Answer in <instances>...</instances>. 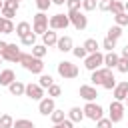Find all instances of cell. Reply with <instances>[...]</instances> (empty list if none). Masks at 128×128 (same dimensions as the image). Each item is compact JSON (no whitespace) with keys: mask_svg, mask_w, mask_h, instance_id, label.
Here are the masks:
<instances>
[{"mask_svg":"<svg viewBox=\"0 0 128 128\" xmlns=\"http://www.w3.org/2000/svg\"><path fill=\"white\" fill-rule=\"evenodd\" d=\"M18 64H22V68L28 70V72H32V74H42V70H44L42 58H36V56L28 54V52H22V54H20Z\"/></svg>","mask_w":128,"mask_h":128,"instance_id":"cell-1","label":"cell"},{"mask_svg":"<svg viewBox=\"0 0 128 128\" xmlns=\"http://www.w3.org/2000/svg\"><path fill=\"white\" fill-rule=\"evenodd\" d=\"M56 70H58V74L64 78V80H70V78H76L78 74H80V70H78V66L76 64H72L70 60H62V62H58V66H56Z\"/></svg>","mask_w":128,"mask_h":128,"instance_id":"cell-2","label":"cell"},{"mask_svg":"<svg viewBox=\"0 0 128 128\" xmlns=\"http://www.w3.org/2000/svg\"><path fill=\"white\" fill-rule=\"evenodd\" d=\"M104 66V54L98 50V52H92V54H88L86 58H84V68L86 70H90V72H94V70H98V68H102Z\"/></svg>","mask_w":128,"mask_h":128,"instance_id":"cell-3","label":"cell"},{"mask_svg":"<svg viewBox=\"0 0 128 128\" xmlns=\"http://www.w3.org/2000/svg\"><path fill=\"white\" fill-rule=\"evenodd\" d=\"M108 110H110V112H108V118L112 120V124L122 122L126 108H124V104H122L120 100H112V102H110V106H108Z\"/></svg>","mask_w":128,"mask_h":128,"instance_id":"cell-4","label":"cell"},{"mask_svg":"<svg viewBox=\"0 0 128 128\" xmlns=\"http://www.w3.org/2000/svg\"><path fill=\"white\" fill-rule=\"evenodd\" d=\"M48 22H50V18L44 14V12H38V14H34V22H32V30L36 32V34H44V32H48Z\"/></svg>","mask_w":128,"mask_h":128,"instance_id":"cell-5","label":"cell"},{"mask_svg":"<svg viewBox=\"0 0 128 128\" xmlns=\"http://www.w3.org/2000/svg\"><path fill=\"white\" fill-rule=\"evenodd\" d=\"M82 110H84V116L90 118V120H94V122L104 116V108H102L100 104H96V102H86Z\"/></svg>","mask_w":128,"mask_h":128,"instance_id":"cell-6","label":"cell"},{"mask_svg":"<svg viewBox=\"0 0 128 128\" xmlns=\"http://www.w3.org/2000/svg\"><path fill=\"white\" fill-rule=\"evenodd\" d=\"M68 18H70V24H72L76 30H84V28L88 26V18H86V14L80 12V10H72V12H68Z\"/></svg>","mask_w":128,"mask_h":128,"instance_id":"cell-7","label":"cell"},{"mask_svg":"<svg viewBox=\"0 0 128 128\" xmlns=\"http://www.w3.org/2000/svg\"><path fill=\"white\" fill-rule=\"evenodd\" d=\"M48 26L52 30H66L70 26V18H68V14H54V16H50Z\"/></svg>","mask_w":128,"mask_h":128,"instance_id":"cell-8","label":"cell"},{"mask_svg":"<svg viewBox=\"0 0 128 128\" xmlns=\"http://www.w3.org/2000/svg\"><path fill=\"white\" fill-rule=\"evenodd\" d=\"M20 54H22L20 46H16V44H10V42H8L6 50H4L0 56H2V60H6V62H18V60H20Z\"/></svg>","mask_w":128,"mask_h":128,"instance_id":"cell-9","label":"cell"},{"mask_svg":"<svg viewBox=\"0 0 128 128\" xmlns=\"http://www.w3.org/2000/svg\"><path fill=\"white\" fill-rule=\"evenodd\" d=\"M108 76H112V70H110V68H106V66H102V68H98V70H94V72H92L90 80H92V84H94V86H102V84H104V80H106Z\"/></svg>","mask_w":128,"mask_h":128,"instance_id":"cell-10","label":"cell"},{"mask_svg":"<svg viewBox=\"0 0 128 128\" xmlns=\"http://www.w3.org/2000/svg\"><path fill=\"white\" fill-rule=\"evenodd\" d=\"M78 94H80V98H84L86 102H94V100L98 98V90H96L94 84H82L80 90H78Z\"/></svg>","mask_w":128,"mask_h":128,"instance_id":"cell-11","label":"cell"},{"mask_svg":"<svg viewBox=\"0 0 128 128\" xmlns=\"http://www.w3.org/2000/svg\"><path fill=\"white\" fill-rule=\"evenodd\" d=\"M56 98H50V96H46V98H42L40 102H38V112L42 114V116H50L54 110H56V102H54Z\"/></svg>","mask_w":128,"mask_h":128,"instance_id":"cell-12","label":"cell"},{"mask_svg":"<svg viewBox=\"0 0 128 128\" xmlns=\"http://www.w3.org/2000/svg\"><path fill=\"white\" fill-rule=\"evenodd\" d=\"M18 8H20V2H16V0H4V6H2V10H0V14H2L4 18L12 20V18L16 16V12H18Z\"/></svg>","mask_w":128,"mask_h":128,"instance_id":"cell-13","label":"cell"},{"mask_svg":"<svg viewBox=\"0 0 128 128\" xmlns=\"http://www.w3.org/2000/svg\"><path fill=\"white\" fill-rule=\"evenodd\" d=\"M24 96H28L30 100H42L44 98V88L40 86V84H26V92H24Z\"/></svg>","mask_w":128,"mask_h":128,"instance_id":"cell-14","label":"cell"},{"mask_svg":"<svg viewBox=\"0 0 128 128\" xmlns=\"http://www.w3.org/2000/svg\"><path fill=\"white\" fill-rule=\"evenodd\" d=\"M112 96H114V100L124 102V100L128 98V82H126V80H124V82H116V86L112 88Z\"/></svg>","mask_w":128,"mask_h":128,"instance_id":"cell-15","label":"cell"},{"mask_svg":"<svg viewBox=\"0 0 128 128\" xmlns=\"http://www.w3.org/2000/svg\"><path fill=\"white\" fill-rule=\"evenodd\" d=\"M56 48H58L60 52H72V48H74V42H72V38H70V36H58Z\"/></svg>","mask_w":128,"mask_h":128,"instance_id":"cell-16","label":"cell"},{"mask_svg":"<svg viewBox=\"0 0 128 128\" xmlns=\"http://www.w3.org/2000/svg\"><path fill=\"white\" fill-rule=\"evenodd\" d=\"M56 42H58V34H56V30L48 28V32L42 34V44L50 48V46H56Z\"/></svg>","mask_w":128,"mask_h":128,"instance_id":"cell-17","label":"cell"},{"mask_svg":"<svg viewBox=\"0 0 128 128\" xmlns=\"http://www.w3.org/2000/svg\"><path fill=\"white\" fill-rule=\"evenodd\" d=\"M14 80H16V74H14V70L6 68V70H2V72H0V86H10Z\"/></svg>","mask_w":128,"mask_h":128,"instance_id":"cell-18","label":"cell"},{"mask_svg":"<svg viewBox=\"0 0 128 128\" xmlns=\"http://www.w3.org/2000/svg\"><path fill=\"white\" fill-rule=\"evenodd\" d=\"M118 60H120V56H118V54H116L114 50H112V52H106V54H104V66H106V68H110V70H112V68H116Z\"/></svg>","mask_w":128,"mask_h":128,"instance_id":"cell-19","label":"cell"},{"mask_svg":"<svg viewBox=\"0 0 128 128\" xmlns=\"http://www.w3.org/2000/svg\"><path fill=\"white\" fill-rule=\"evenodd\" d=\"M8 90H10L12 96H24V92H26V84H22L20 80H14V82L8 86Z\"/></svg>","mask_w":128,"mask_h":128,"instance_id":"cell-20","label":"cell"},{"mask_svg":"<svg viewBox=\"0 0 128 128\" xmlns=\"http://www.w3.org/2000/svg\"><path fill=\"white\" fill-rule=\"evenodd\" d=\"M66 116H68L72 122H80L82 118H86V116H84V110H82V108H78V106H72V108L66 112Z\"/></svg>","mask_w":128,"mask_h":128,"instance_id":"cell-21","label":"cell"},{"mask_svg":"<svg viewBox=\"0 0 128 128\" xmlns=\"http://www.w3.org/2000/svg\"><path fill=\"white\" fill-rule=\"evenodd\" d=\"M14 32H16V34H18L20 38H24L26 34H30V32H32V26H30L28 22H18V24H16V30H14Z\"/></svg>","mask_w":128,"mask_h":128,"instance_id":"cell-22","label":"cell"},{"mask_svg":"<svg viewBox=\"0 0 128 128\" xmlns=\"http://www.w3.org/2000/svg\"><path fill=\"white\" fill-rule=\"evenodd\" d=\"M84 48H86L88 54H92V52H98V50H100V44H98L96 38H88V40L84 42Z\"/></svg>","mask_w":128,"mask_h":128,"instance_id":"cell-23","label":"cell"},{"mask_svg":"<svg viewBox=\"0 0 128 128\" xmlns=\"http://www.w3.org/2000/svg\"><path fill=\"white\" fill-rule=\"evenodd\" d=\"M46 52H48V46H44V44H34L32 46V56H36V58H44Z\"/></svg>","mask_w":128,"mask_h":128,"instance_id":"cell-24","label":"cell"},{"mask_svg":"<svg viewBox=\"0 0 128 128\" xmlns=\"http://www.w3.org/2000/svg\"><path fill=\"white\" fill-rule=\"evenodd\" d=\"M38 84H40L42 88H46V90H48V88L54 84V78H52L50 74H40V78H38Z\"/></svg>","mask_w":128,"mask_h":128,"instance_id":"cell-25","label":"cell"},{"mask_svg":"<svg viewBox=\"0 0 128 128\" xmlns=\"http://www.w3.org/2000/svg\"><path fill=\"white\" fill-rule=\"evenodd\" d=\"M120 36H122V26H118V24H116V26H110V28H108V38L118 40Z\"/></svg>","mask_w":128,"mask_h":128,"instance_id":"cell-26","label":"cell"},{"mask_svg":"<svg viewBox=\"0 0 128 128\" xmlns=\"http://www.w3.org/2000/svg\"><path fill=\"white\" fill-rule=\"evenodd\" d=\"M20 42H22V46H34V44H36V32L32 30V32L26 34L24 38H20Z\"/></svg>","mask_w":128,"mask_h":128,"instance_id":"cell-27","label":"cell"},{"mask_svg":"<svg viewBox=\"0 0 128 128\" xmlns=\"http://www.w3.org/2000/svg\"><path fill=\"white\" fill-rule=\"evenodd\" d=\"M12 128H36L32 120H26V118H20V120H14V126Z\"/></svg>","mask_w":128,"mask_h":128,"instance_id":"cell-28","label":"cell"},{"mask_svg":"<svg viewBox=\"0 0 128 128\" xmlns=\"http://www.w3.org/2000/svg\"><path fill=\"white\" fill-rule=\"evenodd\" d=\"M64 118H66V112H64V110H58V108H56V110H54V112L50 114V120H52L54 124H58V122H62Z\"/></svg>","mask_w":128,"mask_h":128,"instance_id":"cell-29","label":"cell"},{"mask_svg":"<svg viewBox=\"0 0 128 128\" xmlns=\"http://www.w3.org/2000/svg\"><path fill=\"white\" fill-rule=\"evenodd\" d=\"M0 124H2V128H12L14 126V118L10 114H2L0 116Z\"/></svg>","mask_w":128,"mask_h":128,"instance_id":"cell-30","label":"cell"},{"mask_svg":"<svg viewBox=\"0 0 128 128\" xmlns=\"http://www.w3.org/2000/svg\"><path fill=\"white\" fill-rule=\"evenodd\" d=\"M96 6H98V0H82V10H84V12L96 10Z\"/></svg>","mask_w":128,"mask_h":128,"instance_id":"cell-31","label":"cell"},{"mask_svg":"<svg viewBox=\"0 0 128 128\" xmlns=\"http://www.w3.org/2000/svg\"><path fill=\"white\" fill-rule=\"evenodd\" d=\"M114 20H116L118 26H128V12H120V14H116Z\"/></svg>","mask_w":128,"mask_h":128,"instance_id":"cell-32","label":"cell"},{"mask_svg":"<svg viewBox=\"0 0 128 128\" xmlns=\"http://www.w3.org/2000/svg\"><path fill=\"white\" fill-rule=\"evenodd\" d=\"M110 12L116 16V14H120V12H124V2H120V0H114L112 2V8H110Z\"/></svg>","mask_w":128,"mask_h":128,"instance_id":"cell-33","label":"cell"},{"mask_svg":"<svg viewBox=\"0 0 128 128\" xmlns=\"http://www.w3.org/2000/svg\"><path fill=\"white\" fill-rule=\"evenodd\" d=\"M102 48L106 50V52H112L114 48H116V40H112V38H104V42H102Z\"/></svg>","mask_w":128,"mask_h":128,"instance_id":"cell-34","label":"cell"},{"mask_svg":"<svg viewBox=\"0 0 128 128\" xmlns=\"http://www.w3.org/2000/svg\"><path fill=\"white\" fill-rule=\"evenodd\" d=\"M72 54H74L76 58H86V56H88V52H86L84 44H82V46H74V48H72Z\"/></svg>","mask_w":128,"mask_h":128,"instance_id":"cell-35","label":"cell"},{"mask_svg":"<svg viewBox=\"0 0 128 128\" xmlns=\"http://www.w3.org/2000/svg\"><path fill=\"white\" fill-rule=\"evenodd\" d=\"M116 70L122 72V74H126V72H128V58H122V56H120V60H118V64H116Z\"/></svg>","mask_w":128,"mask_h":128,"instance_id":"cell-36","label":"cell"},{"mask_svg":"<svg viewBox=\"0 0 128 128\" xmlns=\"http://www.w3.org/2000/svg\"><path fill=\"white\" fill-rule=\"evenodd\" d=\"M14 30H16L14 22L6 18V22H4V28H2V34H14Z\"/></svg>","mask_w":128,"mask_h":128,"instance_id":"cell-37","label":"cell"},{"mask_svg":"<svg viewBox=\"0 0 128 128\" xmlns=\"http://www.w3.org/2000/svg\"><path fill=\"white\" fill-rule=\"evenodd\" d=\"M60 94H62V88H60L58 84H52V86L48 88V96H50V98H58Z\"/></svg>","mask_w":128,"mask_h":128,"instance_id":"cell-38","label":"cell"},{"mask_svg":"<svg viewBox=\"0 0 128 128\" xmlns=\"http://www.w3.org/2000/svg\"><path fill=\"white\" fill-rule=\"evenodd\" d=\"M66 6H68V12L80 10V8H82V0H66Z\"/></svg>","mask_w":128,"mask_h":128,"instance_id":"cell-39","label":"cell"},{"mask_svg":"<svg viewBox=\"0 0 128 128\" xmlns=\"http://www.w3.org/2000/svg\"><path fill=\"white\" fill-rule=\"evenodd\" d=\"M34 2H36V6H38L40 12H46V10L52 6V0H34Z\"/></svg>","mask_w":128,"mask_h":128,"instance_id":"cell-40","label":"cell"},{"mask_svg":"<svg viewBox=\"0 0 128 128\" xmlns=\"http://www.w3.org/2000/svg\"><path fill=\"white\" fill-rule=\"evenodd\" d=\"M96 128H112V120L102 116L100 120H96Z\"/></svg>","mask_w":128,"mask_h":128,"instance_id":"cell-41","label":"cell"},{"mask_svg":"<svg viewBox=\"0 0 128 128\" xmlns=\"http://www.w3.org/2000/svg\"><path fill=\"white\" fill-rule=\"evenodd\" d=\"M116 86V78H114V74L112 76H108L106 80H104V84H102V88H106V90H112Z\"/></svg>","mask_w":128,"mask_h":128,"instance_id":"cell-42","label":"cell"},{"mask_svg":"<svg viewBox=\"0 0 128 128\" xmlns=\"http://www.w3.org/2000/svg\"><path fill=\"white\" fill-rule=\"evenodd\" d=\"M112 2H114V0H100V2H98V8H100L102 12H110Z\"/></svg>","mask_w":128,"mask_h":128,"instance_id":"cell-43","label":"cell"},{"mask_svg":"<svg viewBox=\"0 0 128 128\" xmlns=\"http://www.w3.org/2000/svg\"><path fill=\"white\" fill-rule=\"evenodd\" d=\"M72 126H74V122H72V120H70V118L66 116V118H64L62 122H58V124H54L52 128H72Z\"/></svg>","mask_w":128,"mask_h":128,"instance_id":"cell-44","label":"cell"},{"mask_svg":"<svg viewBox=\"0 0 128 128\" xmlns=\"http://www.w3.org/2000/svg\"><path fill=\"white\" fill-rule=\"evenodd\" d=\"M6 46H8V42H4V40H0V54L6 50Z\"/></svg>","mask_w":128,"mask_h":128,"instance_id":"cell-45","label":"cell"},{"mask_svg":"<svg viewBox=\"0 0 128 128\" xmlns=\"http://www.w3.org/2000/svg\"><path fill=\"white\" fill-rule=\"evenodd\" d=\"M120 56H122V58H128V44L122 48V54H120Z\"/></svg>","mask_w":128,"mask_h":128,"instance_id":"cell-46","label":"cell"},{"mask_svg":"<svg viewBox=\"0 0 128 128\" xmlns=\"http://www.w3.org/2000/svg\"><path fill=\"white\" fill-rule=\"evenodd\" d=\"M52 4H56V6H62V4H66V0H52Z\"/></svg>","mask_w":128,"mask_h":128,"instance_id":"cell-47","label":"cell"},{"mask_svg":"<svg viewBox=\"0 0 128 128\" xmlns=\"http://www.w3.org/2000/svg\"><path fill=\"white\" fill-rule=\"evenodd\" d=\"M4 22H6V18H4V16H0V32H2V28H4Z\"/></svg>","mask_w":128,"mask_h":128,"instance_id":"cell-48","label":"cell"},{"mask_svg":"<svg viewBox=\"0 0 128 128\" xmlns=\"http://www.w3.org/2000/svg\"><path fill=\"white\" fill-rule=\"evenodd\" d=\"M124 12H128V2H124Z\"/></svg>","mask_w":128,"mask_h":128,"instance_id":"cell-49","label":"cell"},{"mask_svg":"<svg viewBox=\"0 0 128 128\" xmlns=\"http://www.w3.org/2000/svg\"><path fill=\"white\" fill-rule=\"evenodd\" d=\"M2 6H4V2H2V0H0V10H2Z\"/></svg>","mask_w":128,"mask_h":128,"instance_id":"cell-50","label":"cell"},{"mask_svg":"<svg viewBox=\"0 0 128 128\" xmlns=\"http://www.w3.org/2000/svg\"><path fill=\"white\" fill-rule=\"evenodd\" d=\"M0 64H2V56H0Z\"/></svg>","mask_w":128,"mask_h":128,"instance_id":"cell-51","label":"cell"},{"mask_svg":"<svg viewBox=\"0 0 128 128\" xmlns=\"http://www.w3.org/2000/svg\"><path fill=\"white\" fill-rule=\"evenodd\" d=\"M16 2H22V0H16Z\"/></svg>","mask_w":128,"mask_h":128,"instance_id":"cell-52","label":"cell"},{"mask_svg":"<svg viewBox=\"0 0 128 128\" xmlns=\"http://www.w3.org/2000/svg\"><path fill=\"white\" fill-rule=\"evenodd\" d=\"M0 128H2V124H0Z\"/></svg>","mask_w":128,"mask_h":128,"instance_id":"cell-53","label":"cell"},{"mask_svg":"<svg viewBox=\"0 0 128 128\" xmlns=\"http://www.w3.org/2000/svg\"><path fill=\"white\" fill-rule=\"evenodd\" d=\"M126 102H128V98H126Z\"/></svg>","mask_w":128,"mask_h":128,"instance_id":"cell-54","label":"cell"},{"mask_svg":"<svg viewBox=\"0 0 128 128\" xmlns=\"http://www.w3.org/2000/svg\"><path fill=\"white\" fill-rule=\"evenodd\" d=\"M98 2H100V0H98Z\"/></svg>","mask_w":128,"mask_h":128,"instance_id":"cell-55","label":"cell"}]
</instances>
